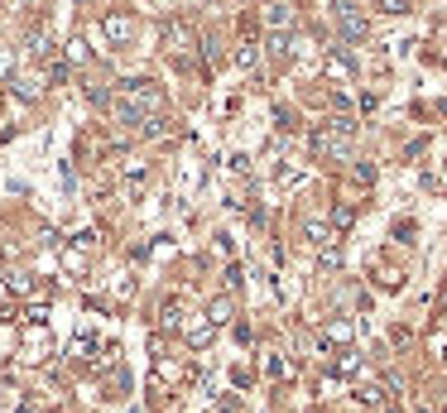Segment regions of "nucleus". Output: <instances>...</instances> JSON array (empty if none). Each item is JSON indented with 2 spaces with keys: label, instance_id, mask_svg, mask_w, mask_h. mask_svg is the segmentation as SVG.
Listing matches in <instances>:
<instances>
[{
  "label": "nucleus",
  "instance_id": "obj_1",
  "mask_svg": "<svg viewBox=\"0 0 447 413\" xmlns=\"http://www.w3.org/2000/svg\"><path fill=\"white\" fill-rule=\"evenodd\" d=\"M336 24H341V34H346L351 44L370 34V24H365V19L356 15V5H351V0H336Z\"/></svg>",
  "mask_w": 447,
  "mask_h": 413
},
{
  "label": "nucleus",
  "instance_id": "obj_2",
  "mask_svg": "<svg viewBox=\"0 0 447 413\" xmlns=\"http://www.w3.org/2000/svg\"><path fill=\"white\" fill-rule=\"evenodd\" d=\"M102 29H106V39H111V44H125V39L135 34V19H130L125 10H111V15L102 19Z\"/></svg>",
  "mask_w": 447,
  "mask_h": 413
},
{
  "label": "nucleus",
  "instance_id": "obj_3",
  "mask_svg": "<svg viewBox=\"0 0 447 413\" xmlns=\"http://www.w3.org/2000/svg\"><path fill=\"white\" fill-rule=\"evenodd\" d=\"M24 351H29V361H44V351H48V332H44V322H29V332H24Z\"/></svg>",
  "mask_w": 447,
  "mask_h": 413
},
{
  "label": "nucleus",
  "instance_id": "obj_4",
  "mask_svg": "<svg viewBox=\"0 0 447 413\" xmlns=\"http://www.w3.org/2000/svg\"><path fill=\"white\" fill-rule=\"evenodd\" d=\"M164 44H169V53H188L193 48V29L188 24H169L164 29Z\"/></svg>",
  "mask_w": 447,
  "mask_h": 413
},
{
  "label": "nucleus",
  "instance_id": "obj_5",
  "mask_svg": "<svg viewBox=\"0 0 447 413\" xmlns=\"http://www.w3.org/2000/svg\"><path fill=\"white\" fill-rule=\"evenodd\" d=\"M212 332H217V327H212V317H207V312H202V317H193V322H188V346H198V351H202V346L212 341Z\"/></svg>",
  "mask_w": 447,
  "mask_h": 413
},
{
  "label": "nucleus",
  "instance_id": "obj_6",
  "mask_svg": "<svg viewBox=\"0 0 447 413\" xmlns=\"http://www.w3.org/2000/svg\"><path fill=\"white\" fill-rule=\"evenodd\" d=\"M265 19H269V29H274V34H284V29H289V24H294V10H289V5H279V0H274V5H269V10H265Z\"/></svg>",
  "mask_w": 447,
  "mask_h": 413
},
{
  "label": "nucleus",
  "instance_id": "obj_7",
  "mask_svg": "<svg viewBox=\"0 0 447 413\" xmlns=\"http://www.w3.org/2000/svg\"><path fill=\"white\" fill-rule=\"evenodd\" d=\"M5 284H10V294H24V298H34V294H39V289H34V274H10Z\"/></svg>",
  "mask_w": 447,
  "mask_h": 413
},
{
  "label": "nucleus",
  "instance_id": "obj_8",
  "mask_svg": "<svg viewBox=\"0 0 447 413\" xmlns=\"http://www.w3.org/2000/svg\"><path fill=\"white\" fill-rule=\"evenodd\" d=\"M255 63H260V48H255V44H240V48H236V68H245V73H250Z\"/></svg>",
  "mask_w": 447,
  "mask_h": 413
},
{
  "label": "nucleus",
  "instance_id": "obj_9",
  "mask_svg": "<svg viewBox=\"0 0 447 413\" xmlns=\"http://www.w3.org/2000/svg\"><path fill=\"white\" fill-rule=\"evenodd\" d=\"M303 236H308L313 245H327V240H332V231H327L323 221H308V226H303Z\"/></svg>",
  "mask_w": 447,
  "mask_h": 413
},
{
  "label": "nucleus",
  "instance_id": "obj_10",
  "mask_svg": "<svg viewBox=\"0 0 447 413\" xmlns=\"http://www.w3.org/2000/svg\"><path fill=\"white\" fill-rule=\"evenodd\" d=\"M356 370H361V356L356 351H341L336 356V375H356Z\"/></svg>",
  "mask_w": 447,
  "mask_h": 413
},
{
  "label": "nucleus",
  "instance_id": "obj_11",
  "mask_svg": "<svg viewBox=\"0 0 447 413\" xmlns=\"http://www.w3.org/2000/svg\"><path fill=\"white\" fill-rule=\"evenodd\" d=\"M63 269L82 274V269H87V255H82V250H63Z\"/></svg>",
  "mask_w": 447,
  "mask_h": 413
},
{
  "label": "nucleus",
  "instance_id": "obj_12",
  "mask_svg": "<svg viewBox=\"0 0 447 413\" xmlns=\"http://www.w3.org/2000/svg\"><path fill=\"white\" fill-rule=\"evenodd\" d=\"M207 317H212V327H222L226 317H231V298H217V303L207 308Z\"/></svg>",
  "mask_w": 447,
  "mask_h": 413
},
{
  "label": "nucleus",
  "instance_id": "obj_13",
  "mask_svg": "<svg viewBox=\"0 0 447 413\" xmlns=\"http://www.w3.org/2000/svg\"><path fill=\"white\" fill-rule=\"evenodd\" d=\"M327 341H351V322H327Z\"/></svg>",
  "mask_w": 447,
  "mask_h": 413
},
{
  "label": "nucleus",
  "instance_id": "obj_14",
  "mask_svg": "<svg viewBox=\"0 0 447 413\" xmlns=\"http://www.w3.org/2000/svg\"><path fill=\"white\" fill-rule=\"evenodd\" d=\"M159 322H164V327H178V322H183L178 303H164V308H159Z\"/></svg>",
  "mask_w": 447,
  "mask_h": 413
},
{
  "label": "nucleus",
  "instance_id": "obj_15",
  "mask_svg": "<svg viewBox=\"0 0 447 413\" xmlns=\"http://www.w3.org/2000/svg\"><path fill=\"white\" fill-rule=\"evenodd\" d=\"M327 73H332V77H351V63H346L341 53H332V58H327Z\"/></svg>",
  "mask_w": 447,
  "mask_h": 413
},
{
  "label": "nucleus",
  "instance_id": "obj_16",
  "mask_svg": "<svg viewBox=\"0 0 447 413\" xmlns=\"http://www.w3.org/2000/svg\"><path fill=\"white\" fill-rule=\"evenodd\" d=\"M351 221H356V211H351V206H336V211H332V226H336V231H346Z\"/></svg>",
  "mask_w": 447,
  "mask_h": 413
},
{
  "label": "nucleus",
  "instance_id": "obj_17",
  "mask_svg": "<svg viewBox=\"0 0 447 413\" xmlns=\"http://www.w3.org/2000/svg\"><path fill=\"white\" fill-rule=\"evenodd\" d=\"M68 63H87V44H82V39L68 44Z\"/></svg>",
  "mask_w": 447,
  "mask_h": 413
},
{
  "label": "nucleus",
  "instance_id": "obj_18",
  "mask_svg": "<svg viewBox=\"0 0 447 413\" xmlns=\"http://www.w3.org/2000/svg\"><path fill=\"white\" fill-rule=\"evenodd\" d=\"M15 73V48H0V82Z\"/></svg>",
  "mask_w": 447,
  "mask_h": 413
},
{
  "label": "nucleus",
  "instance_id": "obj_19",
  "mask_svg": "<svg viewBox=\"0 0 447 413\" xmlns=\"http://www.w3.org/2000/svg\"><path fill=\"white\" fill-rule=\"evenodd\" d=\"M380 10H385V15H399V10H404V0H380Z\"/></svg>",
  "mask_w": 447,
  "mask_h": 413
},
{
  "label": "nucleus",
  "instance_id": "obj_20",
  "mask_svg": "<svg viewBox=\"0 0 447 413\" xmlns=\"http://www.w3.org/2000/svg\"><path fill=\"white\" fill-rule=\"evenodd\" d=\"M0 312H10V308H5V294H0Z\"/></svg>",
  "mask_w": 447,
  "mask_h": 413
},
{
  "label": "nucleus",
  "instance_id": "obj_21",
  "mask_svg": "<svg viewBox=\"0 0 447 413\" xmlns=\"http://www.w3.org/2000/svg\"><path fill=\"white\" fill-rule=\"evenodd\" d=\"M443 413H447V409H443Z\"/></svg>",
  "mask_w": 447,
  "mask_h": 413
}]
</instances>
